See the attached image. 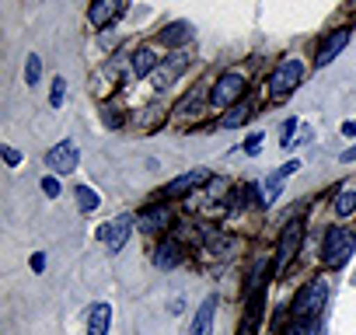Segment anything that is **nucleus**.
<instances>
[{"label":"nucleus","mask_w":356,"mask_h":335,"mask_svg":"<svg viewBox=\"0 0 356 335\" xmlns=\"http://www.w3.org/2000/svg\"><path fill=\"white\" fill-rule=\"evenodd\" d=\"M325 300H328V286H325L321 279H314L311 286H304V290L297 293V300H293V318H300V321L318 318V311L325 307Z\"/></svg>","instance_id":"obj_1"},{"label":"nucleus","mask_w":356,"mask_h":335,"mask_svg":"<svg viewBox=\"0 0 356 335\" xmlns=\"http://www.w3.org/2000/svg\"><path fill=\"white\" fill-rule=\"evenodd\" d=\"M353 248H356V238H353L346 227H332V231L325 234V248H321L325 255H321V259H325L328 265H342V262L353 255Z\"/></svg>","instance_id":"obj_2"},{"label":"nucleus","mask_w":356,"mask_h":335,"mask_svg":"<svg viewBox=\"0 0 356 335\" xmlns=\"http://www.w3.org/2000/svg\"><path fill=\"white\" fill-rule=\"evenodd\" d=\"M300 77H304V63H300V60L280 63V70H276L273 81H269V95H273V98H286V95L300 84Z\"/></svg>","instance_id":"obj_3"},{"label":"nucleus","mask_w":356,"mask_h":335,"mask_svg":"<svg viewBox=\"0 0 356 335\" xmlns=\"http://www.w3.org/2000/svg\"><path fill=\"white\" fill-rule=\"evenodd\" d=\"M241 95H245V77H241V74H224V77L213 84L210 101H213L217 108H227V105H238Z\"/></svg>","instance_id":"obj_4"},{"label":"nucleus","mask_w":356,"mask_h":335,"mask_svg":"<svg viewBox=\"0 0 356 335\" xmlns=\"http://www.w3.org/2000/svg\"><path fill=\"white\" fill-rule=\"evenodd\" d=\"M46 168H53V172H60V175H67V172H74L77 168V143H56L49 154H46Z\"/></svg>","instance_id":"obj_5"},{"label":"nucleus","mask_w":356,"mask_h":335,"mask_svg":"<svg viewBox=\"0 0 356 335\" xmlns=\"http://www.w3.org/2000/svg\"><path fill=\"white\" fill-rule=\"evenodd\" d=\"M300 238H304V227L293 220V224H286V231H283V238H280V255H276V269L283 272L286 265H290V259L297 255V248H300Z\"/></svg>","instance_id":"obj_6"},{"label":"nucleus","mask_w":356,"mask_h":335,"mask_svg":"<svg viewBox=\"0 0 356 335\" xmlns=\"http://www.w3.org/2000/svg\"><path fill=\"white\" fill-rule=\"evenodd\" d=\"M129 231H133V220L129 217H115V220H108V224H102V231H98V238L112 248V252H119L122 245H126V238H129Z\"/></svg>","instance_id":"obj_7"},{"label":"nucleus","mask_w":356,"mask_h":335,"mask_svg":"<svg viewBox=\"0 0 356 335\" xmlns=\"http://www.w3.org/2000/svg\"><path fill=\"white\" fill-rule=\"evenodd\" d=\"M122 8H126V0H95V4H91V11H88V22H91L95 28H102V25H112V22L122 15Z\"/></svg>","instance_id":"obj_8"},{"label":"nucleus","mask_w":356,"mask_h":335,"mask_svg":"<svg viewBox=\"0 0 356 335\" xmlns=\"http://www.w3.org/2000/svg\"><path fill=\"white\" fill-rule=\"evenodd\" d=\"M346 42H349V28H339V32H332L325 42H321V49H318V56H314V63L318 67H328L342 49H346Z\"/></svg>","instance_id":"obj_9"},{"label":"nucleus","mask_w":356,"mask_h":335,"mask_svg":"<svg viewBox=\"0 0 356 335\" xmlns=\"http://www.w3.org/2000/svg\"><path fill=\"white\" fill-rule=\"evenodd\" d=\"M213 314H217V297H207L193 318V328L189 335H213Z\"/></svg>","instance_id":"obj_10"},{"label":"nucleus","mask_w":356,"mask_h":335,"mask_svg":"<svg viewBox=\"0 0 356 335\" xmlns=\"http://www.w3.org/2000/svg\"><path fill=\"white\" fill-rule=\"evenodd\" d=\"M112 325V307L105 300L91 304V314H88V335H105Z\"/></svg>","instance_id":"obj_11"},{"label":"nucleus","mask_w":356,"mask_h":335,"mask_svg":"<svg viewBox=\"0 0 356 335\" xmlns=\"http://www.w3.org/2000/svg\"><path fill=\"white\" fill-rule=\"evenodd\" d=\"M178 262H182V248H178V241H164L154 248V265L157 269H175Z\"/></svg>","instance_id":"obj_12"},{"label":"nucleus","mask_w":356,"mask_h":335,"mask_svg":"<svg viewBox=\"0 0 356 335\" xmlns=\"http://www.w3.org/2000/svg\"><path fill=\"white\" fill-rule=\"evenodd\" d=\"M210 175L207 172H189V175H178L171 186H168V196H186V193H193V189H200L203 182H207Z\"/></svg>","instance_id":"obj_13"},{"label":"nucleus","mask_w":356,"mask_h":335,"mask_svg":"<svg viewBox=\"0 0 356 335\" xmlns=\"http://www.w3.org/2000/svg\"><path fill=\"white\" fill-rule=\"evenodd\" d=\"M186 67H189V60H186V56H175L171 63H164V67L154 74V88H157V91H164V88H168V84H171L178 74H182Z\"/></svg>","instance_id":"obj_14"},{"label":"nucleus","mask_w":356,"mask_h":335,"mask_svg":"<svg viewBox=\"0 0 356 335\" xmlns=\"http://www.w3.org/2000/svg\"><path fill=\"white\" fill-rule=\"evenodd\" d=\"M297 168H300V164H297V161H290V164H283V168H280L276 175H269V179H266V196H262V203H273V199L283 193V179H286V175H293Z\"/></svg>","instance_id":"obj_15"},{"label":"nucleus","mask_w":356,"mask_h":335,"mask_svg":"<svg viewBox=\"0 0 356 335\" xmlns=\"http://www.w3.org/2000/svg\"><path fill=\"white\" fill-rule=\"evenodd\" d=\"M189 39H193V28H189L186 22H175V25L161 28V42H164V46H186Z\"/></svg>","instance_id":"obj_16"},{"label":"nucleus","mask_w":356,"mask_h":335,"mask_svg":"<svg viewBox=\"0 0 356 335\" xmlns=\"http://www.w3.org/2000/svg\"><path fill=\"white\" fill-rule=\"evenodd\" d=\"M168 224H171L168 206H154V210L140 213V231H161V227H168Z\"/></svg>","instance_id":"obj_17"},{"label":"nucleus","mask_w":356,"mask_h":335,"mask_svg":"<svg viewBox=\"0 0 356 335\" xmlns=\"http://www.w3.org/2000/svg\"><path fill=\"white\" fill-rule=\"evenodd\" d=\"M248 115H252V105H248V101H238V105H234V112H231V115H224V126H227V129H238L241 122H248Z\"/></svg>","instance_id":"obj_18"},{"label":"nucleus","mask_w":356,"mask_h":335,"mask_svg":"<svg viewBox=\"0 0 356 335\" xmlns=\"http://www.w3.org/2000/svg\"><path fill=\"white\" fill-rule=\"evenodd\" d=\"M154 63H157V60H154V53H150V49H140V53L133 56V74H136V77H143V74H150V70H154Z\"/></svg>","instance_id":"obj_19"},{"label":"nucleus","mask_w":356,"mask_h":335,"mask_svg":"<svg viewBox=\"0 0 356 335\" xmlns=\"http://www.w3.org/2000/svg\"><path fill=\"white\" fill-rule=\"evenodd\" d=\"M77 206H81L84 213L98 210V193H95V189H88V186H77Z\"/></svg>","instance_id":"obj_20"},{"label":"nucleus","mask_w":356,"mask_h":335,"mask_svg":"<svg viewBox=\"0 0 356 335\" xmlns=\"http://www.w3.org/2000/svg\"><path fill=\"white\" fill-rule=\"evenodd\" d=\"M39 77H42V60H39V56H29V63H25V81H29V88L39 84Z\"/></svg>","instance_id":"obj_21"},{"label":"nucleus","mask_w":356,"mask_h":335,"mask_svg":"<svg viewBox=\"0 0 356 335\" xmlns=\"http://www.w3.org/2000/svg\"><path fill=\"white\" fill-rule=\"evenodd\" d=\"M335 213H339V217L356 213V193H342V196H339V203H335Z\"/></svg>","instance_id":"obj_22"},{"label":"nucleus","mask_w":356,"mask_h":335,"mask_svg":"<svg viewBox=\"0 0 356 335\" xmlns=\"http://www.w3.org/2000/svg\"><path fill=\"white\" fill-rule=\"evenodd\" d=\"M63 98H67V81H63V77H56V81H53V91H49V105H53V108H60V105H63Z\"/></svg>","instance_id":"obj_23"},{"label":"nucleus","mask_w":356,"mask_h":335,"mask_svg":"<svg viewBox=\"0 0 356 335\" xmlns=\"http://www.w3.org/2000/svg\"><path fill=\"white\" fill-rule=\"evenodd\" d=\"M234 245H238L234 238H210V241H207V248H210L213 255H227V252H231Z\"/></svg>","instance_id":"obj_24"},{"label":"nucleus","mask_w":356,"mask_h":335,"mask_svg":"<svg viewBox=\"0 0 356 335\" xmlns=\"http://www.w3.org/2000/svg\"><path fill=\"white\" fill-rule=\"evenodd\" d=\"M286 335H311V321H300V318H293V325L286 328Z\"/></svg>","instance_id":"obj_25"},{"label":"nucleus","mask_w":356,"mask_h":335,"mask_svg":"<svg viewBox=\"0 0 356 335\" xmlns=\"http://www.w3.org/2000/svg\"><path fill=\"white\" fill-rule=\"evenodd\" d=\"M262 140H266L262 133H252V136L245 140V154H259V147H262Z\"/></svg>","instance_id":"obj_26"},{"label":"nucleus","mask_w":356,"mask_h":335,"mask_svg":"<svg viewBox=\"0 0 356 335\" xmlns=\"http://www.w3.org/2000/svg\"><path fill=\"white\" fill-rule=\"evenodd\" d=\"M42 193H46V196H60V182H56L53 175H46V179H42Z\"/></svg>","instance_id":"obj_27"},{"label":"nucleus","mask_w":356,"mask_h":335,"mask_svg":"<svg viewBox=\"0 0 356 335\" xmlns=\"http://www.w3.org/2000/svg\"><path fill=\"white\" fill-rule=\"evenodd\" d=\"M290 133H293V119H286V122H283V129H280V136H283V140H280V143H286V147H290V143H293V140H290Z\"/></svg>","instance_id":"obj_28"},{"label":"nucleus","mask_w":356,"mask_h":335,"mask_svg":"<svg viewBox=\"0 0 356 335\" xmlns=\"http://www.w3.org/2000/svg\"><path fill=\"white\" fill-rule=\"evenodd\" d=\"M105 126H122V115H115V108H105Z\"/></svg>","instance_id":"obj_29"},{"label":"nucleus","mask_w":356,"mask_h":335,"mask_svg":"<svg viewBox=\"0 0 356 335\" xmlns=\"http://www.w3.org/2000/svg\"><path fill=\"white\" fill-rule=\"evenodd\" d=\"M4 161H8L11 168H15V164H18L22 157H18V150H15V147H4Z\"/></svg>","instance_id":"obj_30"},{"label":"nucleus","mask_w":356,"mask_h":335,"mask_svg":"<svg viewBox=\"0 0 356 335\" xmlns=\"http://www.w3.org/2000/svg\"><path fill=\"white\" fill-rule=\"evenodd\" d=\"M32 269L42 272V269H46V255H35V259H32Z\"/></svg>","instance_id":"obj_31"},{"label":"nucleus","mask_w":356,"mask_h":335,"mask_svg":"<svg viewBox=\"0 0 356 335\" xmlns=\"http://www.w3.org/2000/svg\"><path fill=\"white\" fill-rule=\"evenodd\" d=\"M342 161H356V143H353V147H349V150L342 154Z\"/></svg>","instance_id":"obj_32"}]
</instances>
